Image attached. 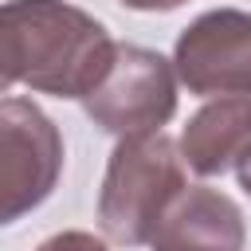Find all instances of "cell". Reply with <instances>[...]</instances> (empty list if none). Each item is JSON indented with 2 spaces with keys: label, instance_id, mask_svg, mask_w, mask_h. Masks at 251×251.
Masks as SVG:
<instances>
[{
  "label": "cell",
  "instance_id": "cell-1",
  "mask_svg": "<svg viewBox=\"0 0 251 251\" xmlns=\"http://www.w3.org/2000/svg\"><path fill=\"white\" fill-rule=\"evenodd\" d=\"M102 20L71 0L0 4V94L16 82L55 98H86L114 63Z\"/></svg>",
  "mask_w": 251,
  "mask_h": 251
},
{
  "label": "cell",
  "instance_id": "cell-2",
  "mask_svg": "<svg viewBox=\"0 0 251 251\" xmlns=\"http://www.w3.org/2000/svg\"><path fill=\"white\" fill-rule=\"evenodd\" d=\"M184 188V157L173 137H165L161 129L122 137L106 161V176L98 188L102 235L122 247L149 243L165 208Z\"/></svg>",
  "mask_w": 251,
  "mask_h": 251
},
{
  "label": "cell",
  "instance_id": "cell-3",
  "mask_svg": "<svg viewBox=\"0 0 251 251\" xmlns=\"http://www.w3.org/2000/svg\"><path fill=\"white\" fill-rule=\"evenodd\" d=\"M82 110L114 137L157 133L176 114V67L161 51L118 43L110 71L82 98Z\"/></svg>",
  "mask_w": 251,
  "mask_h": 251
},
{
  "label": "cell",
  "instance_id": "cell-4",
  "mask_svg": "<svg viewBox=\"0 0 251 251\" xmlns=\"http://www.w3.org/2000/svg\"><path fill=\"white\" fill-rule=\"evenodd\" d=\"M63 133L31 98H0V227L35 212L63 176Z\"/></svg>",
  "mask_w": 251,
  "mask_h": 251
},
{
  "label": "cell",
  "instance_id": "cell-5",
  "mask_svg": "<svg viewBox=\"0 0 251 251\" xmlns=\"http://www.w3.org/2000/svg\"><path fill=\"white\" fill-rule=\"evenodd\" d=\"M173 67L188 94L251 98V12L212 8L196 16L176 35Z\"/></svg>",
  "mask_w": 251,
  "mask_h": 251
},
{
  "label": "cell",
  "instance_id": "cell-6",
  "mask_svg": "<svg viewBox=\"0 0 251 251\" xmlns=\"http://www.w3.org/2000/svg\"><path fill=\"white\" fill-rule=\"evenodd\" d=\"M247 224L239 204L220 188H184L149 235V251H243Z\"/></svg>",
  "mask_w": 251,
  "mask_h": 251
},
{
  "label": "cell",
  "instance_id": "cell-7",
  "mask_svg": "<svg viewBox=\"0 0 251 251\" xmlns=\"http://www.w3.org/2000/svg\"><path fill=\"white\" fill-rule=\"evenodd\" d=\"M247 145H251V98L243 94H227L200 106L180 133V157L200 176L227 173Z\"/></svg>",
  "mask_w": 251,
  "mask_h": 251
},
{
  "label": "cell",
  "instance_id": "cell-8",
  "mask_svg": "<svg viewBox=\"0 0 251 251\" xmlns=\"http://www.w3.org/2000/svg\"><path fill=\"white\" fill-rule=\"evenodd\" d=\"M35 251H110L102 239H94L90 231H55L47 235Z\"/></svg>",
  "mask_w": 251,
  "mask_h": 251
},
{
  "label": "cell",
  "instance_id": "cell-9",
  "mask_svg": "<svg viewBox=\"0 0 251 251\" xmlns=\"http://www.w3.org/2000/svg\"><path fill=\"white\" fill-rule=\"evenodd\" d=\"M126 8H133V12H173V8H180L184 0H122Z\"/></svg>",
  "mask_w": 251,
  "mask_h": 251
},
{
  "label": "cell",
  "instance_id": "cell-10",
  "mask_svg": "<svg viewBox=\"0 0 251 251\" xmlns=\"http://www.w3.org/2000/svg\"><path fill=\"white\" fill-rule=\"evenodd\" d=\"M235 173H239V188L251 196V145H247V149H243V157L235 161Z\"/></svg>",
  "mask_w": 251,
  "mask_h": 251
}]
</instances>
